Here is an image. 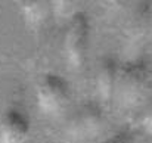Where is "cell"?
I'll return each mask as SVG.
<instances>
[{"label":"cell","instance_id":"1","mask_svg":"<svg viewBox=\"0 0 152 143\" xmlns=\"http://www.w3.org/2000/svg\"><path fill=\"white\" fill-rule=\"evenodd\" d=\"M151 68L145 62H132L118 72L117 87L124 102L133 103L145 95L151 86Z\"/></svg>","mask_w":152,"mask_h":143},{"label":"cell","instance_id":"2","mask_svg":"<svg viewBox=\"0 0 152 143\" xmlns=\"http://www.w3.org/2000/svg\"><path fill=\"white\" fill-rule=\"evenodd\" d=\"M37 97L45 112L55 114L66 105L69 99V86L56 74H45L37 84Z\"/></svg>","mask_w":152,"mask_h":143},{"label":"cell","instance_id":"3","mask_svg":"<svg viewBox=\"0 0 152 143\" xmlns=\"http://www.w3.org/2000/svg\"><path fill=\"white\" fill-rule=\"evenodd\" d=\"M87 46H89V25L86 18L78 15L72 19L65 39V50L69 62L74 66H80L84 62Z\"/></svg>","mask_w":152,"mask_h":143},{"label":"cell","instance_id":"4","mask_svg":"<svg viewBox=\"0 0 152 143\" xmlns=\"http://www.w3.org/2000/svg\"><path fill=\"white\" fill-rule=\"evenodd\" d=\"M28 118L19 109H10L0 123V143H25Z\"/></svg>","mask_w":152,"mask_h":143},{"label":"cell","instance_id":"5","mask_svg":"<svg viewBox=\"0 0 152 143\" xmlns=\"http://www.w3.org/2000/svg\"><path fill=\"white\" fill-rule=\"evenodd\" d=\"M102 121L101 109L92 103L84 105L75 111L71 120V131L77 136H89L92 131L95 133Z\"/></svg>","mask_w":152,"mask_h":143},{"label":"cell","instance_id":"6","mask_svg":"<svg viewBox=\"0 0 152 143\" xmlns=\"http://www.w3.org/2000/svg\"><path fill=\"white\" fill-rule=\"evenodd\" d=\"M118 81V69L112 59H103L96 72V89L103 97H109Z\"/></svg>","mask_w":152,"mask_h":143},{"label":"cell","instance_id":"7","mask_svg":"<svg viewBox=\"0 0 152 143\" xmlns=\"http://www.w3.org/2000/svg\"><path fill=\"white\" fill-rule=\"evenodd\" d=\"M106 143H132V136L127 134V133H121V134L109 139Z\"/></svg>","mask_w":152,"mask_h":143},{"label":"cell","instance_id":"8","mask_svg":"<svg viewBox=\"0 0 152 143\" xmlns=\"http://www.w3.org/2000/svg\"><path fill=\"white\" fill-rule=\"evenodd\" d=\"M145 123H146V124H149V125H152V103L149 105V108H148V111H146Z\"/></svg>","mask_w":152,"mask_h":143}]
</instances>
